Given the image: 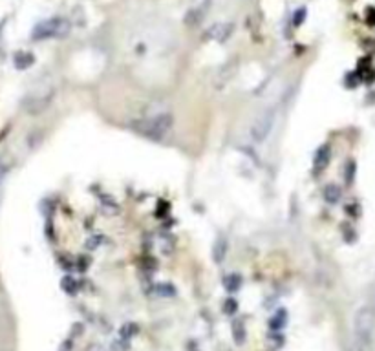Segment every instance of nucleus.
Wrapping results in <instances>:
<instances>
[{
  "mask_svg": "<svg viewBox=\"0 0 375 351\" xmlns=\"http://www.w3.org/2000/svg\"><path fill=\"white\" fill-rule=\"evenodd\" d=\"M223 305H225V307H223V311H225L227 315H233V313H236V309H238V302L233 300V298H227Z\"/></svg>",
  "mask_w": 375,
  "mask_h": 351,
  "instance_id": "22",
  "label": "nucleus"
},
{
  "mask_svg": "<svg viewBox=\"0 0 375 351\" xmlns=\"http://www.w3.org/2000/svg\"><path fill=\"white\" fill-rule=\"evenodd\" d=\"M233 336H235V342L236 344H243V342H245L247 331H245V326H243L242 320H235V322H233Z\"/></svg>",
  "mask_w": 375,
  "mask_h": 351,
  "instance_id": "16",
  "label": "nucleus"
},
{
  "mask_svg": "<svg viewBox=\"0 0 375 351\" xmlns=\"http://www.w3.org/2000/svg\"><path fill=\"white\" fill-rule=\"evenodd\" d=\"M99 200H101V209H102V211L110 212V214L118 212V209H119L118 201H116V200H114V198H112L110 194H104V192H102V194L99 196Z\"/></svg>",
  "mask_w": 375,
  "mask_h": 351,
  "instance_id": "15",
  "label": "nucleus"
},
{
  "mask_svg": "<svg viewBox=\"0 0 375 351\" xmlns=\"http://www.w3.org/2000/svg\"><path fill=\"white\" fill-rule=\"evenodd\" d=\"M55 95H57V90H55L53 86H50L46 92L30 97V101L26 102V110H28L32 116H39V114H42L44 110H48L51 106Z\"/></svg>",
  "mask_w": 375,
  "mask_h": 351,
  "instance_id": "5",
  "label": "nucleus"
},
{
  "mask_svg": "<svg viewBox=\"0 0 375 351\" xmlns=\"http://www.w3.org/2000/svg\"><path fill=\"white\" fill-rule=\"evenodd\" d=\"M137 333V326L136 324H126V326H123L121 328V331H119V336H121V340H130L134 335Z\"/></svg>",
  "mask_w": 375,
  "mask_h": 351,
  "instance_id": "20",
  "label": "nucleus"
},
{
  "mask_svg": "<svg viewBox=\"0 0 375 351\" xmlns=\"http://www.w3.org/2000/svg\"><path fill=\"white\" fill-rule=\"evenodd\" d=\"M331 161V147L329 145H321L315 156H313V170L315 172H322Z\"/></svg>",
  "mask_w": 375,
  "mask_h": 351,
  "instance_id": "8",
  "label": "nucleus"
},
{
  "mask_svg": "<svg viewBox=\"0 0 375 351\" xmlns=\"http://www.w3.org/2000/svg\"><path fill=\"white\" fill-rule=\"evenodd\" d=\"M61 287H63V291L66 295H77L79 284L73 276H64L63 280H61Z\"/></svg>",
  "mask_w": 375,
  "mask_h": 351,
  "instance_id": "17",
  "label": "nucleus"
},
{
  "mask_svg": "<svg viewBox=\"0 0 375 351\" xmlns=\"http://www.w3.org/2000/svg\"><path fill=\"white\" fill-rule=\"evenodd\" d=\"M322 200L328 205H337L342 200V188L335 185V183H328L326 187L322 188Z\"/></svg>",
  "mask_w": 375,
  "mask_h": 351,
  "instance_id": "11",
  "label": "nucleus"
},
{
  "mask_svg": "<svg viewBox=\"0 0 375 351\" xmlns=\"http://www.w3.org/2000/svg\"><path fill=\"white\" fill-rule=\"evenodd\" d=\"M128 128L136 135L145 137L149 141H163L174 128V114L159 112V114H152V116L136 117L132 121H128Z\"/></svg>",
  "mask_w": 375,
  "mask_h": 351,
  "instance_id": "1",
  "label": "nucleus"
},
{
  "mask_svg": "<svg viewBox=\"0 0 375 351\" xmlns=\"http://www.w3.org/2000/svg\"><path fill=\"white\" fill-rule=\"evenodd\" d=\"M227 252H229V240H227L225 234H220L212 243V260H214V264H218V266L223 264Z\"/></svg>",
  "mask_w": 375,
  "mask_h": 351,
  "instance_id": "9",
  "label": "nucleus"
},
{
  "mask_svg": "<svg viewBox=\"0 0 375 351\" xmlns=\"http://www.w3.org/2000/svg\"><path fill=\"white\" fill-rule=\"evenodd\" d=\"M235 33V24L231 22H220V24H214L209 28V32L205 33V37L207 39L214 40V42H218V44H223L229 40V37Z\"/></svg>",
  "mask_w": 375,
  "mask_h": 351,
  "instance_id": "6",
  "label": "nucleus"
},
{
  "mask_svg": "<svg viewBox=\"0 0 375 351\" xmlns=\"http://www.w3.org/2000/svg\"><path fill=\"white\" fill-rule=\"evenodd\" d=\"M222 285H223V289H225L227 293H236V291H240V287H242V276L238 273H229L223 276V280H222Z\"/></svg>",
  "mask_w": 375,
  "mask_h": 351,
  "instance_id": "12",
  "label": "nucleus"
},
{
  "mask_svg": "<svg viewBox=\"0 0 375 351\" xmlns=\"http://www.w3.org/2000/svg\"><path fill=\"white\" fill-rule=\"evenodd\" d=\"M147 245H149V249H157L163 254H170L172 249H174V243H172V240L165 233L150 234L147 238Z\"/></svg>",
  "mask_w": 375,
  "mask_h": 351,
  "instance_id": "7",
  "label": "nucleus"
},
{
  "mask_svg": "<svg viewBox=\"0 0 375 351\" xmlns=\"http://www.w3.org/2000/svg\"><path fill=\"white\" fill-rule=\"evenodd\" d=\"M152 291H154V295H156V297H163V298L176 297V293H178V289L174 287L172 284H167V282L154 285V289H152Z\"/></svg>",
  "mask_w": 375,
  "mask_h": 351,
  "instance_id": "13",
  "label": "nucleus"
},
{
  "mask_svg": "<svg viewBox=\"0 0 375 351\" xmlns=\"http://www.w3.org/2000/svg\"><path fill=\"white\" fill-rule=\"evenodd\" d=\"M35 64V55L32 51H26V50H20L13 55V66H15L18 71H24L28 68H32Z\"/></svg>",
  "mask_w": 375,
  "mask_h": 351,
  "instance_id": "10",
  "label": "nucleus"
},
{
  "mask_svg": "<svg viewBox=\"0 0 375 351\" xmlns=\"http://www.w3.org/2000/svg\"><path fill=\"white\" fill-rule=\"evenodd\" d=\"M375 335V307L360 305L353 317L350 351H370Z\"/></svg>",
  "mask_w": 375,
  "mask_h": 351,
  "instance_id": "2",
  "label": "nucleus"
},
{
  "mask_svg": "<svg viewBox=\"0 0 375 351\" xmlns=\"http://www.w3.org/2000/svg\"><path fill=\"white\" fill-rule=\"evenodd\" d=\"M8 170H9V168H8V165H6V163H4V161H2V159H0V183L4 181V178H6V174H8Z\"/></svg>",
  "mask_w": 375,
  "mask_h": 351,
  "instance_id": "24",
  "label": "nucleus"
},
{
  "mask_svg": "<svg viewBox=\"0 0 375 351\" xmlns=\"http://www.w3.org/2000/svg\"><path fill=\"white\" fill-rule=\"evenodd\" d=\"M71 30V24L66 17L55 15L50 18L40 20L39 24H35L32 32V39L40 42V40H50V39H63L66 37Z\"/></svg>",
  "mask_w": 375,
  "mask_h": 351,
  "instance_id": "3",
  "label": "nucleus"
},
{
  "mask_svg": "<svg viewBox=\"0 0 375 351\" xmlns=\"http://www.w3.org/2000/svg\"><path fill=\"white\" fill-rule=\"evenodd\" d=\"M306 15H307V9L306 8L297 9V11H295V15H293V26H297L298 28V26L306 20Z\"/></svg>",
  "mask_w": 375,
  "mask_h": 351,
  "instance_id": "21",
  "label": "nucleus"
},
{
  "mask_svg": "<svg viewBox=\"0 0 375 351\" xmlns=\"http://www.w3.org/2000/svg\"><path fill=\"white\" fill-rule=\"evenodd\" d=\"M274 121H276V108H274V106H269V108L262 110V112L255 117V121H253L249 126L251 141L256 143V145L266 143L267 137H269L271 132H273Z\"/></svg>",
  "mask_w": 375,
  "mask_h": 351,
  "instance_id": "4",
  "label": "nucleus"
},
{
  "mask_svg": "<svg viewBox=\"0 0 375 351\" xmlns=\"http://www.w3.org/2000/svg\"><path fill=\"white\" fill-rule=\"evenodd\" d=\"M355 172H357V165L353 159H350L348 163L344 165V181L348 183V185H352L353 180H355Z\"/></svg>",
  "mask_w": 375,
  "mask_h": 351,
  "instance_id": "19",
  "label": "nucleus"
},
{
  "mask_svg": "<svg viewBox=\"0 0 375 351\" xmlns=\"http://www.w3.org/2000/svg\"><path fill=\"white\" fill-rule=\"evenodd\" d=\"M286 322H288V313L284 311V309H278L276 315H274L273 318H271V322H269V328L278 331V329H282L286 326Z\"/></svg>",
  "mask_w": 375,
  "mask_h": 351,
  "instance_id": "18",
  "label": "nucleus"
},
{
  "mask_svg": "<svg viewBox=\"0 0 375 351\" xmlns=\"http://www.w3.org/2000/svg\"><path fill=\"white\" fill-rule=\"evenodd\" d=\"M102 243H104V234H102V233L90 234V236H88V238L85 240V249L97 251V249H101Z\"/></svg>",
  "mask_w": 375,
  "mask_h": 351,
  "instance_id": "14",
  "label": "nucleus"
},
{
  "mask_svg": "<svg viewBox=\"0 0 375 351\" xmlns=\"http://www.w3.org/2000/svg\"><path fill=\"white\" fill-rule=\"evenodd\" d=\"M71 350H73V340H70V338L64 340V342L59 346V351H71Z\"/></svg>",
  "mask_w": 375,
  "mask_h": 351,
  "instance_id": "23",
  "label": "nucleus"
},
{
  "mask_svg": "<svg viewBox=\"0 0 375 351\" xmlns=\"http://www.w3.org/2000/svg\"><path fill=\"white\" fill-rule=\"evenodd\" d=\"M90 351H108V350H106V348H102V346H99V344H97V346H92V348H90Z\"/></svg>",
  "mask_w": 375,
  "mask_h": 351,
  "instance_id": "25",
  "label": "nucleus"
}]
</instances>
